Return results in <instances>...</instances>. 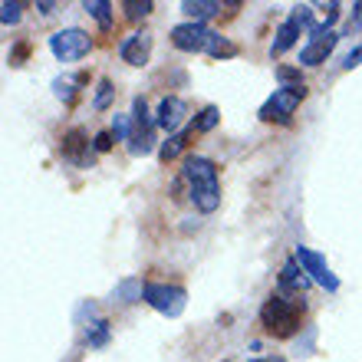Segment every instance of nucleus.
Here are the masks:
<instances>
[{
    "instance_id": "obj_1",
    "label": "nucleus",
    "mask_w": 362,
    "mask_h": 362,
    "mask_svg": "<svg viewBox=\"0 0 362 362\" xmlns=\"http://www.w3.org/2000/svg\"><path fill=\"white\" fill-rule=\"evenodd\" d=\"M185 178L191 185V201L194 208L211 214V211L221 208V185H218V168L214 162L201 158V155H191L185 162Z\"/></svg>"
},
{
    "instance_id": "obj_2",
    "label": "nucleus",
    "mask_w": 362,
    "mask_h": 362,
    "mask_svg": "<svg viewBox=\"0 0 362 362\" xmlns=\"http://www.w3.org/2000/svg\"><path fill=\"white\" fill-rule=\"evenodd\" d=\"M300 316H303V303H290L284 296H270L260 306V323L274 336H290L300 329Z\"/></svg>"
},
{
    "instance_id": "obj_3",
    "label": "nucleus",
    "mask_w": 362,
    "mask_h": 362,
    "mask_svg": "<svg viewBox=\"0 0 362 362\" xmlns=\"http://www.w3.org/2000/svg\"><path fill=\"white\" fill-rule=\"evenodd\" d=\"M303 99H306V86H280V89H274V95H270L267 103L260 105L257 115L264 122H286Z\"/></svg>"
},
{
    "instance_id": "obj_4",
    "label": "nucleus",
    "mask_w": 362,
    "mask_h": 362,
    "mask_svg": "<svg viewBox=\"0 0 362 362\" xmlns=\"http://www.w3.org/2000/svg\"><path fill=\"white\" fill-rule=\"evenodd\" d=\"M49 49H53V57L59 59V63H76V59H83L93 49V40H89V33H83V30L69 27V30H57L53 37H49Z\"/></svg>"
},
{
    "instance_id": "obj_5",
    "label": "nucleus",
    "mask_w": 362,
    "mask_h": 362,
    "mask_svg": "<svg viewBox=\"0 0 362 362\" xmlns=\"http://www.w3.org/2000/svg\"><path fill=\"white\" fill-rule=\"evenodd\" d=\"M145 303L158 310L162 316H181L188 293L181 286H168V284H145Z\"/></svg>"
},
{
    "instance_id": "obj_6",
    "label": "nucleus",
    "mask_w": 362,
    "mask_h": 362,
    "mask_svg": "<svg viewBox=\"0 0 362 362\" xmlns=\"http://www.w3.org/2000/svg\"><path fill=\"white\" fill-rule=\"evenodd\" d=\"M293 260L306 270V276H310L313 284L326 286L329 293H336V290H339V280H336V274L329 270V264L323 260V254H316V250H310V247H296Z\"/></svg>"
},
{
    "instance_id": "obj_7",
    "label": "nucleus",
    "mask_w": 362,
    "mask_h": 362,
    "mask_svg": "<svg viewBox=\"0 0 362 362\" xmlns=\"http://www.w3.org/2000/svg\"><path fill=\"white\" fill-rule=\"evenodd\" d=\"M303 27L313 30V10L306 7V4H300V7H293V13H290V17L280 23L270 53H284V49H290L296 43V37H300V30H303Z\"/></svg>"
},
{
    "instance_id": "obj_8",
    "label": "nucleus",
    "mask_w": 362,
    "mask_h": 362,
    "mask_svg": "<svg viewBox=\"0 0 362 362\" xmlns=\"http://www.w3.org/2000/svg\"><path fill=\"white\" fill-rule=\"evenodd\" d=\"M132 119H135V135H132V142H129V152L148 155L155 142V122H152V115H148V105H145L142 95L132 103Z\"/></svg>"
},
{
    "instance_id": "obj_9",
    "label": "nucleus",
    "mask_w": 362,
    "mask_h": 362,
    "mask_svg": "<svg viewBox=\"0 0 362 362\" xmlns=\"http://www.w3.org/2000/svg\"><path fill=\"white\" fill-rule=\"evenodd\" d=\"M336 40L339 37H336L333 30L313 27L310 30V43L300 49V63H303V66H320V63H326V57H329L336 47Z\"/></svg>"
},
{
    "instance_id": "obj_10",
    "label": "nucleus",
    "mask_w": 362,
    "mask_h": 362,
    "mask_svg": "<svg viewBox=\"0 0 362 362\" xmlns=\"http://www.w3.org/2000/svg\"><path fill=\"white\" fill-rule=\"evenodd\" d=\"M208 37H211V30H204V23H194V20L172 27V43H175L178 49H185V53H198V49H208Z\"/></svg>"
},
{
    "instance_id": "obj_11",
    "label": "nucleus",
    "mask_w": 362,
    "mask_h": 362,
    "mask_svg": "<svg viewBox=\"0 0 362 362\" xmlns=\"http://www.w3.org/2000/svg\"><path fill=\"white\" fill-rule=\"evenodd\" d=\"M119 57L129 63V66H145L148 57H152V33H132V37L122 40V47H119Z\"/></svg>"
},
{
    "instance_id": "obj_12",
    "label": "nucleus",
    "mask_w": 362,
    "mask_h": 362,
    "mask_svg": "<svg viewBox=\"0 0 362 362\" xmlns=\"http://www.w3.org/2000/svg\"><path fill=\"white\" fill-rule=\"evenodd\" d=\"M63 158H69L73 165L86 168L89 165V142H86V132L83 129H69L63 135Z\"/></svg>"
},
{
    "instance_id": "obj_13",
    "label": "nucleus",
    "mask_w": 362,
    "mask_h": 362,
    "mask_svg": "<svg viewBox=\"0 0 362 362\" xmlns=\"http://www.w3.org/2000/svg\"><path fill=\"white\" fill-rule=\"evenodd\" d=\"M185 112H188V105L181 103L178 95H165L162 105H158V119H155V122L162 125L165 132H172V135H175V129H178V125L185 122Z\"/></svg>"
},
{
    "instance_id": "obj_14",
    "label": "nucleus",
    "mask_w": 362,
    "mask_h": 362,
    "mask_svg": "<svg viewBox=\"0 0 362 362\" xmlns=\"http://www.w3.org/2000/svg\"><path fill=\"white\" fill-rule=\"evenodd\" d=\"M310 276H306V270L296 264V260H286L284 270H280V286L284 290H290V293H303V290H310Z\"/></svg>"
},
{
    "instance_id": "obj_15",
    "label": "nucleus",
    "mask_w": 362,
    "mask_h": 362,
    "mask_svg": "<svg viewBox=\"0 0 362 362\" xmlns=\"http://www.w3.org/2000/svg\"><path fill=\"white\" fill-rule=\"evenodd\" d=\"M218 10H221L218 0H185V4H181V13L188 20H194V23H201L204 17L218 13Z\"/></svg>"
},
{
    "instance_id": "obj_16",
    "label": "nucleus",
    "mask_w": 362,
    "mask_h": 362,
    "mask_svg": "<svg viewBox=\"0 0 362 362\" xmlns=\"http://www.w3.org/2000/svg\"><path fill=\"white\" fill-rule=\"evenodd\" d=\"M115 300H122V303H139L145 300V286L139 276H125L122 284L115 286Z\"/></svg>"
},
{
    "instance_id": "obj_17",
    "label": "nucleus",
    "mask_w": 362,
    "mask_h": 362,
    "mask_svg": "<svg viewBox=\"0 0 362 362\" xmlns=\"http://www.w3.org/2000/svg\"><path fill=\"white\" fill-rule=\"evenodd\" d=\"M191 135H194V125H191L188 132H175V135H168V142L162 145V152H158V158H162V162H175V158L181 155V148L188 145Z\"/></svg>"
},
{
    "instance_id": "obj_18",
    "label": "nucleus",
    "mask_w": 362,
    "mask_h": 362,
    "mask_svg": "<svg viewBox=\"0 0 362 362\" xmlns=\"http://www.w3.org/2000/svg\"><path fill=\"white\" fill-rule=\"evenodd\" d=\"M83 10H86L89 17H95L99 27H112V4L109 0H86Z\"/></svg>"
},
{
    "instance_id": "obj_19",
    "label": "nucleus",
    "mask_w": 362,
    "mask_h": 362,
    "mask_svg": "<svg viewBox=\"0 0 362 362\" xmlns=\"http://www.w3.org/2000/svg\"><path fill=\"white\" fill-rule=\"evenodd\" d=\"M208 53L214 59H228V57H238V47H234L230 40H224L221 33H211L208 37Z\"/></svg>"
},
{
    "instance_id": "obj_20",
    "label": "nucleus",
    "mask_w": 362,
    "mask_h": 362,
    "mask_svg": "<svg viewBox=\"0 0 362 362\" xmlns=\"http://www.w3.org/2000/svg\"><path fill=\"white\" fill-rule=\"evenodd\" d=\"M86 343L95 346V349L109 343V323H105V320H93V323L86 326Z\"/></svg>"
},
{
    "instance_id": "obj_21",
    "label": "nucleus",
    "mask_w": 362,
    "mask_h": 362,
    "mask_svg": "<svg viewBox=\"0 0 362 362\" xmlns=\"http://www.w3.org/2000/svg\"><path fill=\"white\" fill-rule=\"evenodd\" d=\"M125 7V17L129 20H142V17H148V13H152V0H125L122 4Z\"/></svg>"
},
{
    "instance_id": "obj_22",
    "label": "nucleus",
    "mask_w": 362,
    "mask_h": 362,
    "mask_svg": "<svg viewBox=\"0 0 362 362\" xmlns=\"http://www.w3.org/2000/svg\"><path fill=\"white\" fill-rule=\"evenodd\" d=\"M76 83H83V76L79 79H53V93H57L63 103H73V99H76Z\"/></svg>"
},
{
    "instance_id": "obj_23",
    "label": "nucleus",
    "mask_w": 362,
    "mask_h": 362,
    "mask_svg": "<svg viewBox=\"0 0 362 362\" xmlns=\"http://www.w3.org/2000/svg\"><path fill=\"white\" fill-rule=\"evenodd\" d=\"M20 10H23V4H20V0H4V4H0V20H4V27L20 23Z\"/></svg>"
},
{
    "instance_id": "obj_24",
    "label": "nucleus",
    "mask_w": 362,
    "mask_h": 362,
    "mask_svg": "<svg viewBox=\"0 0 362 362\" xmlns=\"http://www.w3.org/2000/svg\"><path fill=\"white\" fill-rule=\"evenodd\" d=\"M218 122H221V112L214 109V105H208V109H204V112L194 119V132H211V129H214Z\"/></svg>"
},
{
    "instance_id": "obj_25",
    "label": "nucleus",
    "mask_w": 362,
    "mask_h": 362,
    "mask_svg": "<svg viewBox=\"0 0 362 362\" xmlns=\"http://www.w3.org/2000/svg\"><path fill=\"white\" fill-rule=\"evenodd\" d=\"M112 135L115 139H129V142H132V119H129V115H115L112 119Z\"/></svg>"
},
{
    "instance_id": "obj_26",
    "label": "nucleus",
    "mask_w": 362,
    "mask_h": 362,
    "mask_svg": "<svg viewBox=\"0 0 362 362\" xmlns=\"http://www.w3.org/2000/svg\"><path fill=\"white\" fill-rule=\"evenodd\" d=\"M276 79H280L284 86H303V76H300V69H293V66H276Z\"/></svg>"
},
{
    "instance_id": "obj_27",
    "label": "nucleus",
    "mask_w": 362,
    "mask_h": 362,
    "mask_svg": "<svg viewBox=\"0 0 362 362\" xmlns=\"http://www.w3.org/2000/svg\"><path fill=\"white\" fill-rule=\"evenodd\" d=\"M112 83H109V79H103V83H99V93H95V109H105V105L112 103Z\"/></svg>"
},
{
    "instance_id": "obj_28",
    "label": "nucleus",
    "mask_w": 362,
    "mask_h": 362,
    "mask_svg": "<svg viewBox=\"0 0 362 362\" xmlns=\"http://www.w3.org/2000/svg\"><path fill=\"white\" fill-rule=\"evenodd\" d=\"M313 343H316V326H310L303 339H296V356H310L313 353Z\"/></svg>"
},
{
    "instance_id": "obj_29",
    "label": "nucleus",
    "mask_w": 362,
    "mask_h": 362,
    "mask_svg": "<svg viewBox=\"0 0 362 362\" xmlns=\"http://www.w3.org/2000/svg\"><path fill=\"white\" fill-rule=\"evenodd\" d=\"M112 139H115L112 132H99L93 139V148H95V152H109V148H112Z\"/></svg>"
},
{
    "instance_id": "obj_30",
    "label": "nucleus",
    "mask_w": 362,
    "mask_h": 362,
    "mask_svg": "<svg viewBox=\"0 0 362 362\" xmlns=\"http://www.w3.org/2000/svg\"><path fill=\"white\" fill-rule=\"evenodd\" d=\"M359 63H362V47H356L353 53H349V57L343 59V69H356V66H359Z\"/></svg>"
},
{
    "instance_id": "obj_31",
    "label": "nucleus",
    "mask_w": 362,
    "mask_h": 362,
    "mask_svg": "<svg viewBox=\"0 0 362 362\" xmlns=\"http://www.w3.org/2000/svg\"><path fill=\"white\" fill-rule=\"evenodd\" d=\"M356 13H353V20H349V27H359V23H362V0H359V4H356Z\"/></svg>"
},
{
    "instance_id": "obj_32",
    "label": "nucleus",
    "mask_w": 362,
    "mask_h": 362,
    "mask_svg": "<svg viewBox=\"0 0 362 362\" xmlns=\"http://www.w3.org/2000/svg\"><path fill=\"white\" fill-rule=\"evenodd\" d=\"M53 7H57V4H49V0H43V4H37V10H40V13H53Z\"/></svg>"
},
{
    "instance_id": "obj_33",
    "label": "nucleus",
    "mask_w": 362,
    "mask_h": 362,
    "mask_svg": "<svg viewBox=\"0 0 362 362\" xmlns=\"http://www.w3.org/2000/svg\"><path fill=\"white\" fill-rule=\"evenodd\" d=\"M250 362H286V359H280V356H260V359H250Z\"/></svg>"
}]
</instances>
